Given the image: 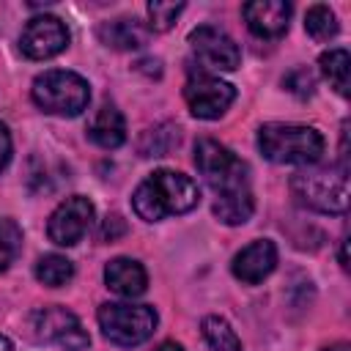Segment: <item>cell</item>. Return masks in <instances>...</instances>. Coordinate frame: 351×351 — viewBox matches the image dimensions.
<instances>
[{"mask_svg": "<svg viewBox=\"0 0 351 351\" xmlns=\"http://www.w3.org/2000/svg\"><path fill=\"white\" fill-rule=\"evenodd\" d=\"M195 165L217 195L214 217L225 225H244L255 211L247 165L211 137H200L195 143Z\"/></svg>", "mask_w": 351, "mask_h": 351, "instance_id": "cell-1", "label": "cell"}, {"mask_svg": "<svg viewBox=\"0 0 351 351\" xmlns=\"http://www.w3.org/2000/svg\"><path fill=\"white\" fill-rule=\"evenodd\" d=\"M200 203L197 184L176 170H154L132 195V208L145 222H159L165 217L186 214Z\"/></svg>", "mask_w": 351, "mask_h": 351, "instance_id": "cell-2", "label": "cell"}, {"mask_svg": "<svg viewBox=\"0 0 351 351\" xmlns=\"http://www.w3.org/2000/svg\"><path fill=\"white\" fill-rule=\"evenodd\" d=\"M258 148L274 165H318L326 148L324 134L315 126L302 123H263L258 129Z\"/></svg>", "mask_w": 351, "mask_h": 351, "instance_id": "cell-3", "label": "cell"}, {"mask_svg": "<svg viewBox=\"0 0 351 351\" xmlns=\"http://www.w3.org/2000/svg\"><path fill=\"white\" fill-rule=\"evenodd\" d=\"M293 197L321 214H346L348 208V170L343 167H304L291 178Z\"/></svg>", "mask_w": 351, "mask_h": 351, "instance_id": "cell-4", "label": "cell"}, {"mask_svg": "<svg viewBox=\"0 0 351 351\" xmlns=\"http://www.w3.org/2000/svg\"><path fill=\"white\" fill-rule=\"evenodd\" d=\"M30 96H33L38 110H44L49 115L74 118L88 107L90 88L80 74L63 71V69H52V71H44V74H38L33 80Z\"/></svg>", "mask_w": 351, "mask_h": 351, "instance_id": "cell-5", "label": "cell"}, {"mask_svg": "<svg viewBox=\"0 0 351 351\" xmlns=\"http://www.w3.org/2000/svg\"><path fill=\"white\" fill-rule=\"evenodd\" d=\"M96 318H99L101 335L110 343L123 346V348L145 343L156 332V324H159V315L151 304H132V302L129 304L126 302L101 304Z\"/></svg>", "mask_w": 351, "mask_h": 351, "instance_id": "cell-6", "label": "cell"}, {"mask_svg": "<svg viewBox=\"0 0 351 351\" xmlns=\"http://www.w3.org/2000/svg\"><path fill=\"white\" fill-rule=\"evenodd\" d=\"M27 329L38 343H52L66 351H82L90 346L88 332L82 329L80 318L66 307H38L27 315Z\"/></svg>", "mask_w": 351, "mask_h": 351, "instance_id": "cell-7", "label": "cell"}, {"mask_svg": "<svg viewBox=\"0 0 351 351\" xmlns=\"http://www.w3.org/2000/svg\"><path fill=\"white\" fill-rule=\"evenodd\" d=\"M184 99L195 118L214 121V118L225 115V110L233 104L236 88L200 69V71H189V80L184 85Z\"/></svg>", "mask_w": 351, "mask_h": 351, "instance_id": "cell-8", "label": "cell"}, {"mask_svg": "<svg viewBox=\"0 0 351 351\" xmlns=\"http://www.w3.org/2000/svg\"><path fill=\"white\" fill-rule=\"evenodd\" d=\"M189 47H192L195 58L200 60V66L211 69V71H233L241 63V52H239L236 41L214 25L195 27L189 33Z\"/></svg>", "mask_w": 351, "mask_h": 351, "instance_id": "cell-9", "label": "cell"}, {"mask_svg": "<svg viewBox=\"0 0 351 351\" xmlns=\"http://www.w3.org/2000/svg\"><path fill=\"white\" fill-rule=\"evenodd\" d=\"M93 222V203L82 195H71L49 214L47 236L58 247H74Z\"/></svg>", "mask_w": 351, "mask_h": 351, "instance_id": "cell-10", "label": "cell"}, {"mask_svg": "<svg viewBox=\"0 0 351 351\" xmlns=\"http://www.w3.org/2000/svg\"><path fill=\"white\" fill-rule=\"evenodd\" d=\"M19 47H22V52H25L30 60L55 58V55H60V52L69 47V27H66L58 16H52V14L33 16V19L25 25V30H22Z\"/></svg>", "mask_w": 351, "mask_h": 351, "instance_id": "cell-11", "label": "cell"}, {"mask_svg": "<svg viewBox=\"0 0 351 351\" xmlns=\"http://www.w3.org/2000/svg\"><path fill=\"white\" fill-rule=\"evenodd\" d=\"M291 11L293 8L285 0H252L241 8L247 27L261 38H280L288 30Z\"/></svg>", "mask_w": 351, "mask_h": 351, "instance_id": "cell-12", "label": "cell"}, {"mask_svg": "<svg viewBox=\"0 0 351 351\" xmlns=\"http://www.w3.org/2000/svg\"><path fill=\"white\" fill-rule=\"evenodd\" d=\"M274 266H277V247L269 239H258V241L247 244L233 258V274L247 285L263 282L274 271Z\"/></svg>", "mask_w": 351, "mask_h": 351, "instance_id": "cell-13", "label": "cell"}, {"mask_svg": "<svg viewBox=\"0 0 351 351\" xmlns=\"http://www.w3.org/2000/svg\"><path fill=\"white\" fill-rule=\"evenodd\" d=\"M104 282H107V288L112 293L134 299V296H140L145 291L148 274H145L143 263L134 261V258H112L104 266Z\"/></svg>", "mask_w": 351, "mask_h": 351, "instance_id": "cell-14", "label": "cell"}, {"mask_svg": "<svg viewBox=\"0 0 351 351\" xmlns=\"http://www.w3.org/2000/svg\"><path fill=\"white\" fill-rule=\"evenodd\" d=\"M88 137L104 151L118 148L126 140V121H123L121 110L115 104H101L88 123Z\"/></svg>", "mask_w": 351, "mask_h": 351, "instance_id": "cell-15", "label": "cell"}, {"mask_svg": "<svg viewBox=\"0 0 351 351\" xmlns=\"http://www.w3.org/2000/svg\"><path fill=\"white\" fill-rule=\"evenodd\" d=\"M96 33H99V41L112 49H140L148 41V27L143 22L126 19V16L101 22Z\"/></svg>", "mask_w": 351, "mask_h": 351, "instance_id": "cell-16", "label": "cell"}, {"mask_svg": "<svg viewBox=\"0 0 351 351\" xmlns=\"http://www.w3.org/2000/svg\"><path fill=\"white\" fill-rule=\"evenodd\" d=\"M318 66H321V74L329 80V85L340 93V96H348V66H351V58L343 47L337 49H329L318 58Z\"/></svg>", "mask_w": 351, "mask_h": 351, "instance_id": "cell-17", "label": "cell"}, {"mask_svg": "<svg viewBox=\"0 0 351 351\" xmlns=\"http://www.w3.org/2000/svg\"><path fill=\"white\" fill-rule=\"evenodd\" d=\"M71 277H74V263L66 255L49 252L44 258H38V263H36V280L41 285H47V288H60Z\"/></svg>", "mask_w": 351, "mask_h": 351, "instance_id": "cell-18", "label": "cell"}, {"mask_svg": "<svg viewBox=\"0 0 351 351\" xmlns=\"http://www.w3.org/2000/svg\"><path fill=\"white\" fill-rule=\"evenodd\" d=\"M203 337L211 351H241V340L236 337L233 326L219 315L203 318Z\"/></svg>", "mask_w": 351, "mask_h": 351, "instance_id": "cell-19", "label": "cell"}, {"mask_svg": "<svg viewBox=\"0 0 351 351\" xmlns=\"http://www.w3.org/2000/svg\"><path fill=\"white\" fill-rule=\"evenodd\" d=\"M304 30L310 33V38L315 41H329L337 36V16L329 5H313L304 16Z\"/></svg>", "mask_w": 351, "mask_h": 351, "instance_id": "cell-20", "label": "cell"}, {"mask_svg": "<svg viewBox=\"0 0 351 351\" xmlns=\"http://www.w3.org/2000/svg\"><path fill=\"white\" fill-rule=\"evenodd\" d=\"M22 250V230L14 219L0 217V271H5Z\"/></svg>", "mask_w": 351, "mask_h": 351, "instance_id": "cell-21", "label": "cell"}, {"mask_svg": "<svg viewBox=\"0 0 351 351\" xmlns=\"http://www.w3.org/2000/svg\"><path fill=\"white\" fill-rule=\"evenodd\" d=\"M181 11H184V3H165V0L148 3V19H151L148 25H151V30H156V33L170 30Z\"/></svg>", "mask_w": 351, "mask_h": 351, "instance_id": "cell-22", "label": "cell"}, {"mask_svg": "<svg viewBox=\"0 0 351 351\" xmlns=\"http://www.w3.org/2000/svg\"><path fill=\"white\" fill-rule=\"evenodd\" d=\"M178 134V129H173V126H159V129H151V132H145L143 134V143H140V154L143 156H165L167 151H170V145H165L162 140L165 137H176Z\"/></svg>", "mask_w": 351, "mask_h": 351, "instance_id": "cell-23", "label": "cell"}, {"mask_svg": "<svg viewBox=\"0 0 351 351\" xmlns=\"http://www.w3.org/2000/svg\"><path fill=\"white\" fill-rule=\"evenodd\" d=\"M282 85H285L291 93H296L299 99H307V96H313V90H315V74H313L307 66H299V69H293V71L282 80Z\"/></svg>", "mask_w": 351, "mask_h": 351, "instance_id": "cell-24", "label": "cell"}, {"mask_svg": "<svg viewBox=\"0 0 351 351\" xmlns=\"http://www.w3.org/2000/svg\"><path fill=\"white\" fill-rule=\"evenodd\" d=\"M123 230H126L123 219H121L118 214H110V217L104 219V228H101V239H104V241H112V239H118Z\"/></svg>", "mask_w": 351, "mask_h": 351, "instance_id": "cell-25", "label": "cell"}, {"mask_svg": "<svg viewBox=\"0 0 351 351\" xmlns=\"http://www.w3.org/2000/svg\"><path fill=\"white\" fill-rule=\"evenodd\" d=\"M8 159H11V134H8V126L0 123V173L5 170Z\"/></svg>", "mask_w": 351, "mask_h": 351, "instance_id": "cell-26", "label": "cell"}, {"mask_svg": "<svg viewBox=\"0 0 351 351\" xmlns=\"http://www.w3.org/2000/svg\"><path fill=\"white\" fill-rule=\"evenodd\" d=\"M154 351H184L178 343H162L159 348H154Z\"/></svg>", "mask_w": 351, "mask_h": 351, "instance_id": "cell-27", "label": "cell"}, {"mask_svg": "<svg viewBox=\"0 0 351 351\" xmlns=\"http://www.w3.org/2000/svg\"><path fill=\"white\" fill-rule=\"evenodd\" d=\"M321 351H351V348H348V343H335V346H326Z\"/></svg>", "mask_w": 351, "mask_h": 351, "instance_id": "cell-28", "label": "cell"}, {"mask_svg": "<svg viewBox=\"0 0 351 351\" xmlns=\"http://www.w3.org/2000/svg\"><path fill=\"white\" fill-rule=\"evenodd\" d=\"M0 351H11V340L0 335Z\"/></svg>", "mask_w": 351, "mask_h": 351, "instance_id": "cell-29", "label": "cell"}]
</instances>
